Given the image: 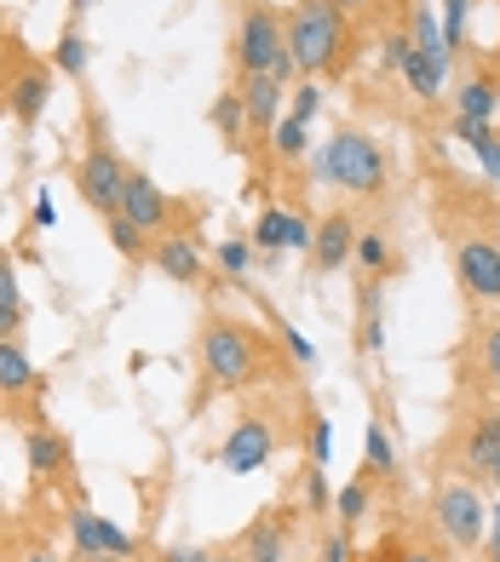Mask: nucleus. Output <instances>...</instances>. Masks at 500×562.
<instances>
[{
  "label": "nucleus",
  "instance_id": "obj_1",
  "mask_svg": "<svg viewBox=\"0 0 500 562\" xmlns=\"http://www.w3.org/2000/svg\"><path fill=\"white\" fill-rule=\"evenodd\" d=\"M311 172H316V184H334V190L363 195V201H380L386 195V178H391L386 149L374 144L368 133H357V126H340V133L316 149Z\"/></svg>",
  "mask_w": 500,
  "mask_h": 562
},
{
  "label": "nucleus",
  "instance_id": "obj_2",
  "mask_svg": "<svg viewBox=\"0 0 500 562\" xmlns=\"http://www.w3.org/2000/svg\"><path fill=\"white\" fill-rule=\"evenodd\" d=\"M282 30H288L293 69H305L311 81L345 64V12H340V0H299V7H288Z\"/></svg>",
  "mask_w": 500,
  "mask_h": 562
},
{
  "label": "nucleus",
  "instance_id": "obj_3",
  "mask_svg": "<svg viewBox=\"0 0 500 562\" xmlns=\"http://www.w3.org/2000/svg\"><path fill=\"white\" fill-rule=\"evenodd\" d=\"M196 362H202L208 385H219V391H247V385H259V379H265V350L254 339V327L224 322V316H213L202 327V339H196Z\"/></svg>",
  "mask_w": 500,
  "mask_h": 562
},
{
  "label": "nucleus",
  "instance_id": "obj_4",
  "mask_svg": "<svg viewBox=\"0 0 500 562\" xmlns=\"http://www.w3.org/2000/svg\"><path fill=\"white\" fill-rule=\"evenodd\" d=\"M236 69L242 75H277L282 87H288V75H293L282 12L265 7V0H247V7H242V23H236Z\"/></svg>",
  "mask_w": 500,
  "mask_h": 562
},
{
  "label": "nucleus",
  "instance_id": "obj_5",
  "mask_svg": "<svg viewBox=\"0 0 500 562\" xmlns=\"http://www.w3.org/2000/svg\"><path fill=\"white\" fill-rule=\"evenodd\" d=\"M432 517H437L443 540L460 546V551H478L484 533H489V505H484V494L471 488V482H443L437 499H432Z\"/></svg>",
  "mask_w": 500,
  "mask_h": 562
},
{
  "label": "nucleus",
  "instance_id": "obj_6",
  "mask_svg": "<svg viewBox=\"0 0 500 562\" xmlns=\"http://www.w3.org/2000/svg\"><path fill=\"white\" fill-rule=\"evenodd\" d=\"M127 161L115 156L110 144H92L87 156H81V167H75V190H81V201L92 213H121V190H127Z\"/></svg>",
  "mask_w": 500,
  "mask_h": 562
},
{
  "label": "nucleus",
  "instance_id": "obj_7",
  "mask_svg": "<svg viewBox=\"0 0 500 562\" xmlns=\"http://www.w3.org/2000/svg\"><path fill=\"white\" fill-rule=\"evenodd\" d=\"M270 453H277V425L265 414H242L231 425V437H224V448H219V465L231 476H254L259 465H270Z\"/></svg>",
  "mask_w": 500,
  "mask_h": 562
},
{
  "label": "nucleus",
  "instance_id": "obj_8",
  "mask_svg": "<svg viewBox=\"0 0 500 562\" xmlns=\"http://www.w3.org/2000/svg\"><path fill=\"white\" fill-rule=\"evenodd\" d=\"M455 276H460L466 299L500 304V241H489V236H466V241L455 247Z\"/></svg>",
  "mask_w": 500,
  "mask_h": 562
},
{
  "label": "nucleus",
  "instance_id": "obj_9",
  "mask_svg": "<svg viewBox=\"0 0 500 562\" xmlns=\"http://www.w3.org/2000/svg\"><path fill=\"white\" fill-rule=\"evenodd\" d=\"M352 252H357V218L352 213H322L316 224H311V265L322 270V276H334V270H345L352 265Z\"/></svg>",
  "mask_w": 500,
  "mask_h": 562
},
{
  "label": "nucleus",
  "instance_id": "obj_10",
  "mask_svg": "<svg viewBox=\"0 0 500 562\" xmlns=\"http://www.w3.org/2000/svg\"><path fill=\"white\" fill-rule=\"evenodd\" d=\"M254 247L265 252L270 265L282 259V252H311V224L299 213H282V207H265L254 218Z\"/></svg>",
  "mask_w": 500,
  "mask_h": 562
},
{
  "label": "nucleus",
  "instance_id": "obj_11",
  "mask_svg": "<svg viewBox=\"0 0 500 562\" xmlns=\"http://www.w3.org/2000/svg\"><path fill=\"white\" fill-rule=\"evenodd\" d=\"M121 213H127L144 236H156V229H167L173 224V207H167V195L156 190V178H144V172H133L127 178V190H121Z\"/></svg>",
  "mask_w": 500,
  "mask_h": 562
},
{
  "label": "nucleus",
  "instance_id": "obj_12",
  "mask_svg": "<svg viewBox=\"0 0 500 562\" xmlns=\"http://www.w3.org/2000/svg\"><path fill=\"white\" fill-rule=\"evenodd\" d=\"M242 104H247V133H270V126L282 121V98L288 87L277 81V75H242Z\"/></svg>",
  "mask_w": 500,
  "mask_h": 562
},
{
  "label": "nucleus",
  "instance_id": "obj_13",
  "mask_svg": "<svg viewBox=\"0 0 500 562\" xmlns=\"http://www.w3.org/2000/svg\"><path fill=\"white\" fill-rule=\"evenodd\" d=\"M149 265H156L167 281H179V288H196V281H202V247H196L190 236H162L156 247H149Z\"/></svg>",
  "mask_w": 500,
  "mask_h": 562
},
{
  "label": "nucleus",
  "instance_id": "obj_14",
  "mask_svg": "<svg viewBox=\"0 0 500 562\" xmlns=\"http://www.w3.org/2000/svg\"><path fill=\"white\" fill-rule=\"evenodd\" d=\"M495 453H500V407H484V414L471 419L466 442H460V471H471V476H489Z\"/></svg>",
  "mask_w": 500,
  "mask_h": 562
},
{
  "label": "nucleus",
  "instance_id": "obj_15",
  "mask_svg": "<svg viewBox=\"0 0 500 562\" xmlns=\"http://www.w3.org/2000/svg\"><path fill=\"white\" fill-rule=\"evenodd\" d=\"M357 345L368 356L386 350V288H380V276H368L357 288Z\"/></svg>",
  "mask_w": 500,
  "mask_h": 562
},
{
  "label": "nucleus",
  "instance_id": "obj_16",
  "mask_svg": "<svg viewBox=\"0 0 500 562\" xmlns=\"http://www.w3.org/2000/svg\"><path fill=\"white\" fill-rule=\"evenodd\" d=\"M23 453H30V471L41 482H53V476L69 471V442L58 437V430H30V437H23Z\"/></svg>",
  "mask_w": 500,
  "mask_h": 562
},
{
  "label": "nucleus",
  "instance_id": "obj_17",
  "mask_svg": "<svg viewBox=\"0 0 500 562\" xmlns=\"http://www.w3.org/2000/svg\"><path fill=\"white\" fill-rule=\"evenodd\" d=\"M46 98H53V81H46L41 69H23L18 81H12V92H7V110H12L23 126H35L41 110H46Z\"/></svg>",
  "mask_w": 500,
  "mask_h": 562
},
{
  "label": "nucleus",
  "instance_id": "obj_18",
  "mask_svg": "<svg viewBox=\"0 0 500 562\" xmlns=\"http://www.w3.org/2000/svg\"><path fill=\"white\" fill-rule=\"evenodd\" d=\"M35 362L18 339H0V396H30L35 391Z\"/></svg>",
  "mask_w": 500,
  "mask_h": 562
},
{
  "label": "nucleus",
  "instance_id": "obj_19",
  "mask_svg": "<svg viewBox=\"0 0 500 562\" xmlns=\"http://www.w3.org/2000/svg\"><path fill=\"white\" fill-rule=\"evenodd\" d=\"M69 540H75V551H81V557H110V517L75 505L69 510Z\"/></svg>",
  "mask_w": 500,
  "mask_h": 562
},
{
  "label": "nucleus",
  "instance_id": "obj_20",
  "mask_svg": "<svg viewBox=\"0 0 500 562\" xmlns=\"http://www.w3.org/2000/svg\"><path fill=\"white\" fill-rule=\"evenodd\" d=\"M409 35H414V46H420V58H426L437 75H448V58H455V53H448V41H443V23H437L426 7H420V12L409 18Z\"/></svg>",
  "mask_w": 500,
  "mask_h": 562
},
{
  "label": "nucleus",
  "instance_id": "obj_21",
  "mask_svg": "<svg viewBox=\"0 0 500 562\" xmlns=\"http://www.w3.org/2000/svg\"><path fill=\"white\" fill-rule=\"evenodd\" d=\"M213 126H219L224 149H247V104H242V92H219Z\"/></svg>",
  "mask_w": 500,
  "mask_h": 562
},
{
  "label": "nucleus",
  "instance_id": "obj_22",
  "mask_svg": "<svg viewBox=\"0 0 500 562\" xmlns=\"http://www.w3.org/2000/svg\"><path fill=\"white\" fill-rule=\"evenodd\" d=\"M242 562H288V533L277 522H254L242 540Z\"/></svg>",
  "mask_w": 500,
  "mask_h": 562
},
{
  "label": "nucleus",
  "instance_id": "obj_23",
  "mask_svg": "<svg viewBox=\"0 0 500 562\" xmlns=\"http://www.w3.org/2000/svg\"><path fill=\"white\" fill-rule=\"evenodd\" d=\"M455 115H466V121H495V115H500V87H495V81H466V87L455 92Z\"/></svg>",
  "mask_w": 500,
  "mask_h": 562
},
{
  "label": "nucleus",
  "instance_id": "obj_24",
  "mask_svg": "<svg viewBox=\"0 0 500 562\" xmlns=\"http://www.w3.org/2000/svg\"><path fill=\"white\" fill-rule=\"evenodd\" d=\"M18 327H23V288L12 259H0V339H18Z\"/></svg>",
  "mask_w": 500,
  "mask_h": 562
},
{
  "label": "nucleus",
  "instance_id": "obj_25",
  "mask_svg": "<svg viewBox=\"0 0 500 562\" xmlns=\"http://www.w3.org/2000/svg\"><path fill=\"white\" fill-rule=\"evenodd\" d=\"M270 149H277V161H299L311 149V121L282 115L277 126H270Z\"/></svg>",
  "mask_w": 500,
  "mask_h": 562
},
{
  "label": "nucleus",
  "instance_id": "obj_26",
  "mask_svg": "<svg viewBox=\"0 0 500 562\" xmlns=\"http://www.w3.org/2000/svg\"><path fill=\"white\" fill-rule=\"evenodd\" d=\"M104 229H110V247L121 252V259H133V265H138V259H149V236H144V229H138L127 213H110V218H104Z\"/></svg>",
  "mask_w": 500,
  "mask_h": 562
},
{
  "label": "nucleus",
  "instance_id": "obj_27",
  "mask_svg": "<svg viewBox=\"0 0 500 562\" xmlns=\"http://www.w3.org/2000/svg\"><path fill=\"white\" fill-rule=\"evenodd\" d=\"M363 465L368 476H397V448L380 425H363Z\"/></svg>",
  "mask_w": 500,
  "mask_h": 562
},
{
  "label": "nucleus",
  "instance_id": "obj_28",
  "mask_svg": "<svg viewBox=\"0 0 500 562\" xmlns=\"http://www.w3.org/2000/svg\"><path fill=\"white\" fill-rule=\"evenodd\" d=\"M368 505H374V482L357 476V482H345V488L334 494V517H340L345 528H357V522L368 517Z\"/></svg>",
  "mask_w": 500,
  "mask_h": 562
},
{
  "label": "nucleus",
  "instance_id": "obj_29",
  "mask_svg": "<svg viewBox=\"0 0 500 562\" xmlns=\"http://www.w3.org/2000/svg\"><path fill=\"white\" fill-rule=\"evenodd\" d=\"M352 259L363 265V276H386L391 270V241L380 236V229H357V252Z\"/></svg>",
  "mask_w": 500,
  "mask_h": 562
},
{
  "label": "nucleus",
  "instance_id": "obj_30",
  "mask_svg": "<svg viewBox=\"0 0 500 562\" xmlns=\"http://www.w3.org/2000/svg\"><path fill=\"white\" fill-rule=\"evenodd\" d=\"M478 373L500 391V322H489L484 334H478Z\"/></svg>",
  "mask_w": 500,
  "mask_h": 562
},
{
  "label": "nucleus",
  "instance_id": "obj_31",
  "mask_svg": "<svg viewBox=\"0 0 500 562\" xmlns=\"http://www.w3.org/2000/svg\"><path fill=\"white\" fill-rule=\"evenodd\" d=\"M53 64L64 69V75H81L87 69V35H58V46H53Z\"/></svg>",
  "mask_w": 500,
  "mask_h": 562
},
{
  "label": "nucleus",
  "instance_id": "obj_32",
  "mask_svg": "<svg viewBox=\"0 0 500 562\" xmlns=\"http://www.w3.org/2000/svg\"><path fill=\"white\" fill-rule=\"evenodd\" d=\"M466 12H471V0H443V41H448V53H460V41H466Z\"/></svg>",
  "mask_w": 500,
  "mask_h": 562
},
{
  "label": "nucleus",
  "instance_id": "obj_33",
  "mask_svg": "<svg viewBox=\"0 0 500 562\" xmlns=\"http://www.w3.org/2000/svg\"><path fill=\"white\" fill-rule=\"evenodd\" d=\"M270 327H277V334H282V345H288V356H293L299 368H316V345H311L305 334H299L293 322H282V316H277V322H270Z\"/></svg>",
  "mask_w": 500,
  "mask_h": 562
},
{
  "label": "nucleus",
  "instance_id": "obj_34",
  "mask_svg": "<svg viewBox=\"0 0 500 562\" xmlns=\"http://www.w3.org/2000/svg\"><path fill=\"white\" fill-rule=\"evenodd\" d=\"M247 259H254V247L236 241V236L219 247V270H224V276H247Z\"/></svg>",
  "mask_w": 500,
  "mask_h": 562
},
{
  "label": "nucleus",
  "instance_id": "obj_35",
  "mask_svg": "<svg viewBox=\"0 0 500 562\" xmlns=\"http://www.w3.org/2000/svg\"><path fill=\"white\" fill-rule=\"evenodd\" d=\"M288 98H293V110H288V115H299V121H316V110H322V87H316V81L293 87Z\"/></svg>",
  "mask_w": 500,
  "mask_h": 562
},
{
  "label": "nucleus",
  "instance_id": "obj_36",
  "mask_svg": "<svg viewBox=\"0 0 500 562\" xmlns=\"http://www.w3.org/2000/svg\"><path fill=\"white\" fill-rule=\"evenodd\" d=\"M305 499H311V510H334V494H329V482H322V465L305 471Z\"/></svg>",
  "mask_w": 500,
  "mask_h": 562
},
{
  "label": "nucleus",
  "instance_id": "obj_37",
  "mask_svg": "<svg viewBox=\"0 0 500 562\" xmlns=\"http://www.w3.org/2000/svg\"><path fill=\"white\" fill-rule=\"evenodd\" d=\"M455 138L478 149V144H489V138H495V126H489V121H466V115H455Z\"/></svg>",
  "mask_w": 500,
  "mask_h": 562
},
{
  "label": "nucleus",
  "instance_id": "obj_38",
  "mask_svg": "<svg viewBox=\"0 0 500 562\" xmlns=\"http://www.w3.org/2000/svg\"><path fill=\"white\" fill-rule=\"evenodd\" d=\"M329 448H334V419H316V430H311V465H329Z\"/></svg>",
  "mask_w": 500,
  "mask_h": 562
},
{
  "label": "nucleus",
  "instance_id": "obj_39",
  "mask_svg": "<svg viewBox=\"0 0 500 562\" xmlns=\"http://www.w3.org/2000/svg\"><path fill=\"white\" fill-rule=\"evenodd\" d=\"M484 562H500V505H489V533H484Z\"/></svg>",
  "mask_w": 500,
  "mask_h": 562
},
{
  "label": "nucleus",
  "instance_id": "obj_40",
  "mask_svg": "<svg viewBox=\"0 0 500 562\" xmlns=\"http://www.w3.org/2000/svg\"><path fill=\"white\" fill-rule=\"evenodd\" d=\"M322 562H352V540H345V533H329V540H322Z\"/></svg>",
  "mask_w": 500,
  "mask_h": 562
},
{
  "label": "nucleus",
  "instance_id": "obj_41",
  "mask_svg": "<svg viewBox=\"0 0 500 562\" xmlns=\"http://www.w3.org/2000/svg\"><path fill=\"white\" fill-rule=\"evenodd\" d=\"M478 161H484V172L500 184V138H489V144H478Z\"/></svg>",
  "mask_w": 500,
  "mask_h": 562
},
{
  "label": "nucleus",
  "instance_id": "obj_42",
  "mask_svg": "<svg viewBox=\"0 0 500 562\" xmlns=\"http://www.w3.org/2000/svg\"><path fill=\"white\" fill-rule=\"evenodd\" d=\"M35 224H41V229H53V224H58V207H53V195H46V190L35 195Z\"/></svg>",
  "mask_w": 500,
  "mask_h": 562
},
{
  "label": "nucleus",
  "instance_id": "obj_43",
  "mask_svg": "<svg viewBox=\"0 0 500 562\" xmlns=\"http://www.w3.org/2000/svg\"><path fill=\"white\" fill-rule=\"evenodd\" d=\"M167 562H208V551H202V546H173Z\"/></svg>",
  "mask_w": 500,
  "mask_h": 562
},
{
  "label": "nucleus",
  "instance_id": "obj_44",
  "mask_svg": "<svg viewBox=\"0 0 500 562\" xmlns=\"http://www.w3.org/2000/svg\"><path fill=\"white\" fill-rule=\"evenodd\" d=\"M340 12H386V0H340Z\"/></svg>",
  "mask_w": 500,
  "mask_h": 562
},
{
  "label": "nucleus",
  "instance_id": "obj_45",
  "mask_svg": "<svg viewBox=\"0 0 500 562\" xmlns=\"http://www.w3.org/2000/svg\"><path fill=\"white\" fill-rule=\"evenodd\" d=\"M403 562H443L437 551H403Z\"/></svg>",
  "mask_w": 500,
  "mask_h": 562
},
{
  "label": "nucleus",
  "instance_id": "obj_46",
  "mask_svg": "<svg viewBox=\"0 0 500 562\" xmlns=\"http://www.w3.org/2000/svg\"><path fill=\"white\" fill-rule=\"evenodd\" d=\"M30 562H64L58 551H30Z\"/></svg>",
  "mask_w": 500,
  "mask_h": 562
},
{
  "label": "nucleus",
  "instance_id": "obj_47",
  "mask_svg": "<svg viewBox=\"0 0 500 562\" xmlns=\"http://www.w3.org/2000/svg\"><path fill=\"white\" fill-rule=\"evenodd\" d=\"M489 482H495V488H500V453H495V465H489Z\"/></svg>",
  "mask_w": 500,
  "mask_h": 562
},
{
  "label": "nucleus",
  "instance_id": "obj_48",
  "mask_svg": "<svg viewBox=\"0 0 500 562\" xmlns=\"http://www.w3.org/2000/svg\"><path fill=\"white\" fill-rule=\"evenodd\" d=\"M92 7V0H69V12H87Z\"/></svg>",
  "mask_w": 500,
  "mask_h": 562
},
{
  "label": "nucleus",
  "instance_id": "obj_49",
  "mask_svg": "<svg viewBox=\"0 0 500 562\" xmlns=\"http://www.w3.org/2000/svg\"><path fill=\"white\" fill-rule=\"evenodd\" d=\"M208 562H242V557H213V551H208Z\"/></svg>",
  "mask_w": 500,
  "mask_h": 562
},
{
  "label": "nucleus",
  "instance_id": "obj_50",
  "mask_svg": "<svg viewBox=\"0 0 500 562\" xmlns=\"http://www.w3.org/2000/svg\"><path fill=\"white\" fill-rule=\"evenodd\" d=\"M87 562H121V557H87Z\"/></svg>",
  "mask_w": 500,
  "mask_h": 562
},
{
  "label": "nucleus",
  "instance_id": "obj_51",
  "mask_svg": "<svg viewBox=\"0 0 500 562\" xmlns=\"http://www.w3.org/2000/svg\"><path fill=\"white\" fill-rule=\"evenodd\" d=\"M414 7H420V0H414Z\"/></svg>",
  "mask_w": 500,
  "mask_h": 562
}]
</instances>
